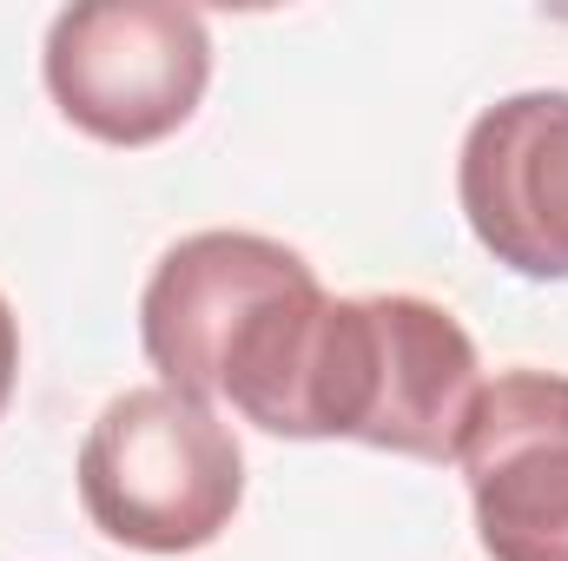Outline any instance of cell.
<instances>
[{"label":"cell","mask_w":568,"mask_h":561,"mask_svg":"<svg viewBox=\"0 0 568 561\" xmlns=\"http://www.w3.org/2000/svg\"><path fill=\"white\" fill-rule=\"evenodd\" d=\"M80 502L120 549L192 555L232 529L245 502V449L212 404L172 384H140L87 429Z\"/></svg>","instance_id":"obj_2"},{"label":"cell","mask_w":568,"mask_h":561,"mask_svg":"<svg viewBox=\"0 0 568 561\" xmlns=\"http://www.w3.org/2000/svg\"><path fill=\"white\" fill-rule=\"evenodd\" d=\"M476 397H483L476 344L443 304L417 290L324 297L272 436L291 442L344 436L417 462H456Z\"/></svg>","instance_id":"obj_1"},{"label":"cell","mask_w":568,"mask_h":561,"mask_svg":"<svg viewBox=\"0 0 568 561\" xmlns=\"http://www.w3.org/2000/svg\"><path fill=\"white\" fill-rule=\"evenodd\" d=\"M311 278L304 252H291L265 232H192L179 238L140 297V344L159 384L212 404L225 350L239 330L291 284Z\"/></svg>","instance_id":"obj_6"},{"label":"cell","mask_w":568,"mask_h":561,"mask_svg":"<svg viewBox=\"0 0 568 561\" xmlns=\"http://www.w3.org/2000/svg\"><path fill=\"white\" fill-rule=\"evenodd\" d=\"M47 93L100 145L172 140L212 86L205 13L179 0H87L53 13L40 53Z\"/></svg>","instance_id":"obj_3"},{"label":"cell","mask_w":568,"mask_h":561,"mask_svg":"<svg viewBox=\"0 0 568 561\" xmlns=\"http://www.w3.org/2000/svg\"><path fill=\"white\" fill-rule=\"evenodd\" d=\"M13 377H20V324H13V310L0 297V417L13 404Z\"/></svg>","instance_id":"obj_7"},{"label":"cell","mask_w":568,"mask_h":561,"mask_svg":"<svg viewBox=\"0 0 568 561\" xmlns=\"http://www.w3.org/2000/svg\"><path fill=\"white\" fill-rule=\"evenodd\" d=\"M489 561H568V377L503 370L456 442Z\"/></svg>","instance_id":"obj_4"},{"label":"cell","mask_w":568,"mask_h":561,"mask_svg":"<svg viewBox=\"0 0 568 561\" xmlns=\"http://www.w3.org/2000/svg\"><path fill=\"white\" fill-rule=\"evenodd\" d=\"M456 198L476 245L516 278H568V93H509L476 113Z\"/></svg>","instance_id":"obj_5"}]
</instances>
